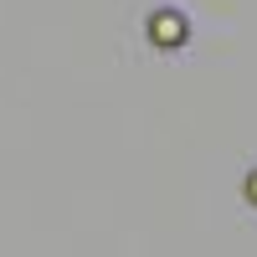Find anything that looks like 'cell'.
Returning a JSON list of instances; mask_svg holds the SVG:
<instances>
[{"label":"cell","mask_w":257,"mask_h":257,"mask_svg":"<svg viewBox=\"0 0 257 257\" xmlns=\"http://www.w3.org/2000/svg\"><path fill=\"white\" fill-rule=\"evenodd\" d=\"M149 36H155L160 47H180V41H185V16H175V11H160L155 21H149Z\"/></svg>","instance_id":"cell-1"},{"label":"cell","mask_w":257,"mask_h":257,"mask_svg":"<svg viewBox=\"0 0 257 257\" xmlns=\"http://www.w3.org/2000/svg\"><path fill=\"white\" fill-rule=\"evenodd\" d=\"M247 201L257 206V170H252V175H247Z\"/></svg>","instance_id":"cell-2"}]
</instances>
